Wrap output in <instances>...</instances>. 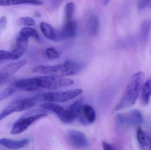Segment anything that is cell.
Returning a JSON list of instances; mask_svg holds the SVG:
<instances>
[{"mask_svg": "<svg viewBox=\"0 0 151 150\" xmlns=\"http://www.w3.org/2000/svg\"><path fill=\"white\" fill-rule=\"evenodd\" d=\"M17 23L20 26H32L35 24V21L33 18L30 17H23L19 18Z\"/></svg>", "mask_w": 151, "mask_h": 150, "instance_id": "obj_27", "label": "cell"}, {"mask_svg": "<svg viewBox=\"0 0 151 150\" xmlns=\"http://www.w3.org/2000/svg\"><path fill=\"white\" fill-rule=\"evenodd\" d=\"M39 87L48 90H56L71 86L74 81L70 78L47 75L35 77Z\"/></svg>", "mask_w": 151, "mask_h": 150, "instance_id": "obj_4", "label": "cell"}, {"mask_svg": "<svg viewBox=\"0 0 151 150\" xmlns=\"http://www.w3.org/2000/svg\"><path fill=\"white\" fill-rule=\"evenodd\" d=\"M40 27L42 32L47 38L55 41L56 31L50 24L45 22H41Z\"/></svg>", "mask_w": 151, "mask_h": 150, "instance_id": "obj_22", "label": "cell"}, {"mask_svg": "<svg viewBox=\"0 0 151 150\" xmlns=\"http://www.w3.org/2000/svg\"><path fill=\"white\" fill-rule=\"evenodd\" d=\"M40 106L43 109L51 111L55 114L60 120L65 124H70L73 122L69 116L67 109H65L57 104L46 103L41 105Z\"/></svg>", "mask_w": 151, "mask_h": 150, "instance_id": "obj_9", "label": "cell"}, {"mask_svg": "<svg viewBox=\"0 0 151 150\" xmlns=\"http://www.w3.org/2000/svg\"><path fill=\"white\" fill-rule=\"evenodd\" d=\"M18 90L26 92H33L40 87L37 84L35 77L20 79L14 82Z\"/></svg>", "mask_w": 151, "mask_h": 150, "instance_id": "obj_13", "label": "cell"}, {"mask_svg": "<svg viewBox=\"0 0 151 150\" xmlns=\"http://www.w3.org/2000/svg\"><path fill=\"white\" fill-rule=\"evenodd\" d=\"M110 2V1H102V3L104 4V5H107V4H108V3Z\"/></svg>", "mask_w": 151, "mask_h": 150, "instance_id": "obj_31", "label": "cell"}, {"mask_svg": "<svg viewBox=\"0 0 151 150\" xmlns=\"http://www.w3.org/2000/svg\"><path fill=\"white\" fill-rule=\"evenodd\" d=\"M28 139L21 140H14L9 138H3L0 140V145L6 149L12 150H17L23 149L30 143Z\"/></svg>", "mask_w": 151, "mask_h": 150, "instance_id": "obj_11", "label": "cell"}, {"mask_svg": "<svg viewBox=\"0 0 151 150\" xmlns=\"http://www.w3.org/2000/svg\"><path fill=\"white\" fill-rule=\"evenodd\" d=\"M38 97L17 100L10 103L0 113V121L13 113L28 110L36 105Z\"/></svg>", "mask_w": 151, "mask_h": 150, "instance_id": "obj_3", "label": "cell"}, {"mask_svg": "<svg viewBox=\"0 0 151 150\" xmlns=\"http://www.w3.org/2000/svg\"><path fill=\"white\" fill-rule=\"evenodd\" d=\"M118 125L121 127L141 125L144 122L143 116L140 111L134 110L125 114H119L116 117Z\"/></svg>", "mask_w": 151, "mask_h": 150, "instance_id": "obj_5", "label": "cell"}, {"mask_svg": "<svg viewBox=\"0 0 151 150\" xmlns=\"http://www.w3.org/2000/svg\"><path fill=\"white\" fill-rule=\"evenodd\" d=\"M96 113L94 108L88 105H83L79 120L84 125L92 124L96 121Z\"/></svg>", "mask_w": 151, "mask_h": 150, "instance_id": "obj_12", "label": "cell"}, {"mask_svg": "<svg viewBox=\"0 0 151 150\" xmlns=\"http://www.w3.org/2000/svg\"><path fill=\"white\" fill-rule=\"evenodd\" d=\"M27 63L26 60H22L17 62L9 63L4 66L0 71V86L12 75L17 73L20 69Z\"/></svg>", "mask_w": 151, "mask_h": 150, "instance_id": "obj_8", "label": "cell"}, {"mask_svg": "<svg viewBox=\"0 0 151 150\" xmlns=\"http://www.w3.org/2000/svg\"><path fill=\"white\" fill-rule=\"evenodd\" d=\"M17 90V88L13 82L0 93V101L8 98L14 94Z\"/></svg>", "mask_w": 151, "mask_h": 150, "instance_id": "obj_25", "label": "cell"}, {"mask_svg": "<svg viewBox=\"0 0 151 150\" xmlns=\"http://www.w3.org/2000/svg\"><path fill=\"white\" fill-rule=\"evenodd\" d=\"M75 5L74 3L70 2L66 4L65 7V22L73 20L75 11Z\"/></svg>", "mask_w": 151, "mask_h": 150, "instance_id": "obj_24", "label": "cell"}, {"mask_svg": "<svg viewBox=\"0 0 151 150\" xmlns=\"http://www.w3.org/2000/svg\"><path fill=\"white\" fill-rule=\"evenodd\" d=\"M151 8V1H140L137 4V9L139 11Z\"/></svg>", "mask_w": 151, "mask_h": 150, "instance_id": "obj_28", "label": "cell"}, {"mask_svg": "<svg viewBox=\"0 0 151 150\" xmlns=\"http://www.w3.org/2000/svg\"><path fill=\"white\" fill-rule=\"evenodd\" d=\"M6 18L5 17L2 16L0 18V30L3 29L6 26Z\"/></svg>", "mask_w": 151, "mask_h": 150, "instance_id": "obj_30", "label": "cell"}, {"mask_svg": "<svg viewBox=\"0 0 151 150\" xmlns=\"http://www.w3.org/2000/svg\"><path fill=\"white\" fill-rule=\"evenodd\" d=\"M83 105L82 101L79 100L75 101L67 109L69 116L73 122L76 119L79 120L81 113Z\"/></svg>", "mask_w": 151, "mask_h": 150, "instance_id": "obj_18", "label": "cell"}, {"mask_svg": "<svg viewBox=\"0 0 151 150\" xmlns=\"http://www.w3.org/2000/svg\"><path fill=\"white\" fill-rule=\"evenodd\" d=\"M76 31V24L75 20L65 22L63 27L60 31H58L60 41L65 38H72L75 36Z\"/></svg>", "mask_w": 151, "mask_h": 150, "instance_id": "obj_14", "label": "cell"}, {"mask_svg": "<svg viewBox=\"0 0 151 150\" xmlns=\"http://www.w3.org/2000/svg\"><path fill=\"white\" fill-rule=\"evenodd\" d=\"M99 26V20L96 16H92L89 18L87 23V31L90 36H95L97 34Z\"/></svg>", "mask_w": 151, "mask_h": 150, "instance_id": "obj_21", "label": "cell"}, {"mask_svg": "<svg viewBox=\"0 0 151 150\" xmlns=\"http://www.w3.org/2000/svg\"><path fill=\"white\" fill-rule=\"evenodd\" d=\"M79 67L73 63H65L53 66L37 65L33 68L34 73L44 74L53 76L64 77L75 75L79 71Z\"/></svg>", "mask_w": 151, "mask_h": 150, "instance_id": "obj_2", "label": "cell"}, {"mask_svg": "<svg viewBox=\"0 0 151 150\" xmlns=\"http://www.w3.org/2000/svg\"><path fill=\"white\" fill-rule=\"evenodd\" d=\"M45 113L38 114L20 118L13 125L11 133L12 134H19L24 132L35 121L47 116Z\"/></svg>", "mask_w": 151, "mask_h": 150, "instance_id": "obj_7", "label": "cell"}, {"mask_svg": "<svg viewBox=\"0 0 151 150\" xmlns=\"http://www.w3.org/2000/svg\"><path fill=\"white\" fill-rule=\"evenodd\" d=\"M145 77L144 73L141 71L133 75L123 97L115 108L116 111L127 109L135 104L141 94Z\"/></svg>", "mask_w": 151, "mask_h": 150, "instance_id": "obj_1", "label": "cell"}, {"mask_svg": "<svg viewBox=\"0 0 151 150\" xmlns=\"http://www.w3.org/2000/svg\"><path fill=\"white\" fill-rule=\"evenodd\" d=\"M141 94L142 103L144 105H147L151 96V75L143 83Z\"/></svg>", "mask_w": 151, "mask_h": 150, "instance_id": "obj_17", "label": "cell"}, {"mask_svg": "<svg viewBox=\"0 0 151 150\" xmlns=\"http://www.w3.org/2000/svg\"><path fill=\"white\" fill-rule=\"evenodd\" d=\"M81 89L59 92H49L43 96V99L49 102H65L75 98L81 94Z\"/></svg>", "mask_w": 151, "mask_h": 150, "instance_id": "obj_6", "label": "cell"}, {"mask_svg": "<svg viewBox=\"0 0 151 150\" xmlns=\"http://www.w3.org/2000/svg\"><path fill=\"white\" fill-rule=\"evenodd\" d=\"M25 50L16 48L12 52L0 50V63L5 60H16L19 59L23 55Z\"/></svg>", "mask_w": 151, "mask_h": 150, "instance_id": "obj_16", "label": "cell"}, {"mask_svg": "<svg viewBox=\"0 0 151 150\" xmlns=\"http://www.w3.org/2000/svg\"><path fill=\"white\" fill-rule=\"evenodd\" d=\"M68 138L70 144L78 149H83L88 145L86 135L78 130H70L68 133Z\"/></svg>", "mask_w": 151, "mask_h": 150, "instance_id": "obj_10", "label": "cell"}, {"mask_svg": "<svg viewBox=\"0 0 151 150\" xmlns=\"http://www.w3.org/2000/svg\"><path fill=\"white\" fill-rule=\"evenodd\" d=\"M102 147L104 150H116L115 147L112 144L106 142H103L102 143Z\"/></svg>", "mask_w": 151, "mask_h": 150, "instance_id": "obj_29", "label": "cell"}, {"mask_svg": "<svg viewBox=\"0 0 151 150\" xmlns=\"http://www.w3.org/2000/svg\"><path fill=\"white\" fill-rule=\"evenodd\" d=\"M43 4V2L35 0H2L0 1V6H9L19 4H29L33 5H40Z\"/></svg>", "mask_w": 151, "mask_h": 150, "instance_id": "obj_19", "label": "cell"}, {"mask_svg": "<svg viewBox=\"0 0 151 150\" xmlns=\"http://www.w3.org/2000/svg\"><path fill=\"white\" fill-rule=\"evenodd\" d=\"M137 138L140 148L142 150H151V135L140 127L137 130Z\"/></svg>", "mask_w": 151, "mask_h": 150, "instance_id": "obj_15", "label": "cell"}, {"mask_svg": "<svg viewBox=\"0 0 151 150\" xmlns=\"http://www.w3.org/2000/svg\"><path fill=\"white\" fill-rule=\"evenodd\" d=\"M151 30V19L145 20L142 23L139 35V40L141 43H144L146 42Z\"/></svg>", "mask_w": 151, "mask_h": 150, "instance_id": "obj_20", "label": "cell"}, {"mask_svg": "<svg viewBox=\"0 0 151 150\" xmlns=\"http://www.w3.org/2000/svg\"><path fill=\"white\" fill-rule=\"evenodd\" d=\"M46 54L50 60H55L59 58L61 55L60 52L54 47L48 48L46 51Z\"/></svg>", "mask_w": 151, "mask_h": 150, "instance_id": "obj_26", "label": "cell"}, {"mask_svg": "<svg viewBox=\"0 0 151 150\" xmlns=\"http://www.w3.org/2000/svg\"><path fill=\"white\" fill-rule=\"evenodd\" d=\"M19 35L26 38L29 39L30 38H33L39 40L40 39L39 33L34 28L30 27H25L23 28L19 32Z\"/></svg>", "mask_w": 151, "mask_h": 150, "instance_id": "obj_23", "label": "cell"}]
</instances>
